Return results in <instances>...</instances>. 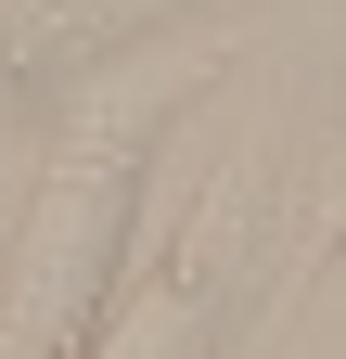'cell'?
Here are the masks:
<instances>
[{
    "label": "cell",
    "instance_id": "7a4b0ae2",
    "mask_svg": "<svg viewBox=\"0 0 346 359\" xmlns=\"http://www.w3.org/2000/svg\"><path fill=\"white\" fill-rule=\"evenodd\" d=\"M256 257H270V154L231 142L205 180H180V193L128 231L90 334H77V359H219L231 321H244Z\"/></svg>",
    "mask_w": 346,
    "mask_h": 359
},
{
    "label": "cell",
    "instance_id": "3957f363",
    "mask_svg": "<svg viewBox=\"0 0 346 359\" xmlns=\"http://www.w3.org/2000/svg\"><path fill=\"white\" fill-rule=\"evenodd\" d=\"M180 13L193 0H0V77H77L128 39L180 26Z\"/></svg>",
    "mask_w": 346,
    "mask_h": 359
},
{
    "label": "cell",
    "instance_id": "6da1fadb",
    "mask_svg": "<svg viewBox=\"0 0 346 359\" xmlns=\"http://www.w3.org/2000/svg\"><path fill=\"white\" fill-rule=\"evenodd\" d=\"M219 65L231 52H205V39H128V52L64 77V116H52V142H39L26 218H13V269H0V346L13 359H77V334H90V308H103L116 257H128V231H141L167 116Z\"/></svg>",
    "mask_w": 346,
    "mask_h": 359
},
{
    "label": "cell",
    "instance_id": "277c9868",
    "mask_svg": "<svg viewBox=\"0 0 346 359\" xmlns=\"http://www.w3.org/2000/svg\"><path fill=\"white\" fill-rule=\"evenodd\" d=\"M308 244L346 257V128H333V154H321V193H308Z\"/></svg>",
    "mask_w": 346,
    "mask_h": 359
}]
</instances>
